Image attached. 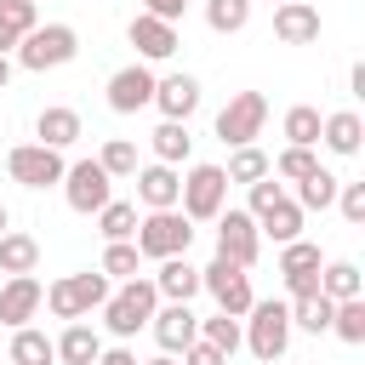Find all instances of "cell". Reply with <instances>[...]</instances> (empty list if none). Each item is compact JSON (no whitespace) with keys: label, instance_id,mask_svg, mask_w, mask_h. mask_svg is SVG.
I'll return each mask as SVG.
<instances>
[{"label":"cell","instance_id":"obj_1","mask_svg":"<svg viewBox=\"0 0 365 365\" xmlns=\"http://www.w3.org/2000/svg\"><path fill=\"white\" fill-rule=\"evenodd\" d=\"M160 308V291H154V279H143V274H131L120 291H108V302L97 308L103 314V325H108V336H120V342H131L143 325H148V314Z\"/></svg>","mask_w":365,"mask_h":365},{"label":"cell","instance_id":"obj_2","mask_svg":"<svg viewBox=\"0 0 365 365\" xmlns=\"http://www.w3.org/2000/svg\"><path fill=\"white\" fill-rule=\"evenodd\" d=\"M245 348L262 359V365H274V359H285V348H291V302H274V297H257L251 308H245Z\"/></svg>","mask_w":365,"mask_h":365},{"label":"cell","instance_id":"obj_3","mask_svg":"<svg viewBox=\"0 0 365 365\" xmlns=\"http://www.w3.org/2000/svg\"><path fill=\"white\" fill-rule=\"evenodd\" d=\"M11 57H17L29 74H46V68H63V63L80 57V34H74L68 23H34V29L17 40Z\"/></svg>","mask_w":365,"mask_h":365},{"label":"cell","instance_id":"obj_4","mask_svg":"<svg viewBox=\"0 0 365 365\" xmlns=\"http://www.w3.org/2000/svg\"><path fill=\"white\" fill-rule=\"evenodd\" d=\"M131 245L143 251V257H182L188 245H194V222L171 205V211H148V217H137V234H131Z\"/></svg>","mask_w":365,"mask_h":365},{"label":"cell","instance_id":"obj_5","mask_svg":"<svg viewBox=\"0 0 365 365\" xmlns=\"http://www.w3.org/2000/svg\"><path fill=\"white\" fill-rule=\"evenodd\" d=\"M222 205H228V177H222V165H188V171H182V188H177V211H182L188 222H211Z\"/></svg>","mask_w":365,"mask_h":365},{"label":"cell","instance_id":"obj_6","mask_svg":"<svg viewBox=\"0 0 365 365\" xmlns=\"http://www.w3.org/2000/svg\"><path fill=\"white\" fill-rule=\"evenodd\" d=\"M262 125H268V97H262V91H234V97L217 108V137H222L228 148L257 143Z\"/></svg>","mask_w":365,"mask_h":365},{"label":"cell","instance_id":"obj_7","mask_svg":"<svg viewBox=\"0 0 365 365\" xmlns=\"http://www.w3.org/2000/svg\"><path fill=\"white\" fill-rule=\"evenodd\" d=\"M200 291H211V297H217V308H222V314H234V319L257 302L251 274H245L240 262H228V257H211V262L200 268Z\"/></svg>","mask_w":365,"mask_h":365},{"label":"cell","instance_id":"obj_8","mask_svg":"<svg viewBox=\"0 0 365 365\" xmlns=\"http://www.w3.org/2000/svg\"><path fill=\"white\" fill-rule=\"evenodd\" d=\"M63 200H68V211L91 217V211H103V205L114 200V177H108L97 160H74V165L63 171Z\"/></svg>","mask_w":365,"mask_h":365},{"label":"cell","instance_id":"obj_9","mask_svg":"<svg viewBox=\"0 0 365 365\" xmlns=\"http://www.w3.org/2000/svg\"><path fill=\"white\" fill-rule=\"evenodd\" d=\"M211 222H217V257H228V262L251 268V262H257V251H262L257 217H251V211H240V205H222Z\"/></svg>","mask_w":365,"mask_h":365},{"label":"cell","instance_id":"obj_10","mask_svg":"<svg viewBox=\"0 0 365 365\" xmlns=\"http://www.w3.org/2000/svg\"><path fill=\"white\" fill-rule=\"evenodd\" d=\"M6 171H11V182H23V188H51V182H63V148H46V143H17L11 154H6Z\"/></svg>","mask_w":365,"mask_h":365},{"label":"cell","instance_id":"obj_11","mask_svg":"<svg viewBox=\"0 0 365 365\" xmlns=\"http://www.w3.org/2000/svg\"><path fill=\"white\" fill-rule=\"evenodd\" d=\"M125 40L137 46V63H165V57H177V46H182L177 23H165V17H148V11H137V17H131Z\"/></svg>","mask_w":365,"mask_h":365},{"label":"cell","instance_id":"obj_12","mask_svg":"<svg viewBox=\"0 0 365 365\" xmlns=\"http://www.w3.org/2000/svg\"><path fill=\"white\" fill-rule=\"evenodd\" d=\"M154 68L148 63H125V68H114L108 74V108L114 114H137V108H148L154 103Z\"/></svg>","mask_w":365,"mask_h":365},{"label":"cell","instance_id":"obj_13","mask_svg":"<svg viewBox=\"0 0 365 365\" xmlns=\"http://www.w3.org/2000/svg\"><path fill=\"white\" fill-rule=\"evenodd\" d=\"M148 331H154L160 354H182V348L200 336V314H194L188 302H165V308L148 314Z\"/></svg>","mask_w":365,"mask_h":365},{"label":"cell","instance_id":"obj_14","mask_svg":"<svg viewBox=\"0 0 365 365\" xmlns=\"http://www.w3.org/2000/svg\"><path fill=\"white\" fill-rule=\"evenodd\" d=\"M40 302H46V285L34 279V274H6V285H0V325H29L34 314H40Z\"/></svg>","mask_w":365,"mask_h":365},{"label":"cell","instance_id":"obj_15","mask_svg":"<svg viewBox=\"0 0 365 365\" xmlns=\"http://www.w3.org/2000/svg\"><path fill=\"white\" fill-rule=\"evenodd\" d=\"M274 40H285V46H314V40H319V6H314V0H285V6H274Z\"/></svg>","mask_w":365,"mask_h":365},{"label":"cell","instance_id":"obj_16","mask_svg":"<svg viewBox=\"0 0 365 365\" xmlns=\"http://www.w3.org/2000/svg\"><path fill=\"white\" fill-rule=\"evenodd\" d=\"M131 182H137V200H143L148 211H171V205H177V188H182V171L154 160V165H137Z\"/></svg>","mask_w":365,"mask_h":365},{"label":"cell","instance_id":"obj_17","mask_svg":"<svg viewBox=\"0 0 365 365\" xmlns=\"http://www.w3.org/2000/svg\"><path fill=\"white\" fill-rule=\"evenodd\" d=\"M154 108H160L165 120H188V114L200 108V80H194V74H160V80H154Z\"/></svg>","mask_w":365,"mask_h":365},{"label":"cell","instance_id":"obj_18","mask_svg":"<svg viewBox=\"0 0 365 365\" xmlns=\"http://www.w3.org/2000/svg\"><path fill=\"white\" fill-rule=\"evenodd\" d=\"M154 291H160L165 302H194V297H200V268L188 262V251H182V257H160Z\"/></svg>","mask_w":365,"mask_h":365},{"label":"cell","instance_id":"obj_19","mask_svg":"<svg viewBox=\"0 0 365 365\" xmlns=\"http://www.w3.org/2000/svg\"><path fill=\"white\" fill-rule=\"evenodd\" d=\"M34 137H40L46 148H74V143L86 137V125H80V114H74V108L51 103V108H40V120H34Z\"/></svg>","mask_w":365,"mask_h":365},{"label":"cell","instance_id":"obj_20","mask_svg":"<svg viewBox=\"0 0 365 365\" xmlns=\"http://www.w3.org/2000/svg\"><path fill=\"white\" fill-rule=\"evenodd\" d=\"M257 234H268L274 245H291V240H302V205H297L291 194H279L268 211H257Z\"/></svg>","mask_w":365,"mask_h":365},{"label":"cell","instance_id":"obj_21","mask_svg":"<svg viewBox=\"0 0 365 365\" xmlns=\"http://www.w3.org/2000/svg\"><path fill=\"white\" fill-rule=\"evenodd\" d=\"M51 342H57V365H97V354H103V336L86 319H68L63 336H51Z\"/></svg>","mask_w":365,"mask_h":365},{"label":"cell","instance_id":"obj_22","mask_svg":"<svg viewBox=\"0 0 365 365\" xmlns=\"http://www.w3.org/2000/svg\"><path fill=\"white\" fill-rule=\"evenodd\" d=\"M319 143H325L331 154H359V143H365V120H359L354 108H336V114L319 120Z\"/></svg>","mask_w":365,"mask_h":365},{"label":"cell","instance_id":"obj_23","mask_svg":"<svg viewBox=\"0 0 365 365\" xmlns=\"http://www.w3.org/2000/svg\"><path fill=\"white\" fill-rule=\"evenodd\" d=\"M319 297H331V302H348V297H365V274H359V262H319Z\"/></svg>","mask_w":365,"mask_h":365},{"label":"cell","instance_id":"obj_24","mask_svg":"<svg viewBox=\"0 0 365 365\" xmlns=\"http://www.w3.org/2000/svg\"><path fill=\"white\" fill-rule=\"evenodd\" d=\"M148 143H154V160H160V165H182V160L194 154V137H188V120H160Z\"/></svg>","mask_w":365,"mask_h":365},{"label":"cell","instance_id":"obj_25","mask_svg":"<svg viewBox=\"0 0 365 365\" xmlns=\"http://www.w3.org/2000/svg\"><path fill=\"white\" fill-rule=\"evenodd\" d=\"M34 268H40V240L6 228L0 234V274H34Z\"/></svg>","mask_w":365,"mask_h":365},{"label":"cell","instance_id":"obj_26","mask_svg":"<svg viewBox=\"0 0 365 365\" xmlns=\"http://www.w3.org/2000/svg\"><path fill=\"white\" fill-rule=\"evenodd\" d=\"M34 23H40L34 0H0V57H11V51H17V40H23Z\"/></svg>","mask_w":365,"mask_h":365},{"label":"cell","instance_id":"obj_27","mask_svg":"<svg viewBox=\"0 0 365 365\" xmlns=\"http://www.w3.org/2000/svg\"><path fill=\"white\" fill-rule=\"evenodd\" d=\"M11 365H57V342L34 325H17L11 331Z\"/></svg>","mask_w":365,"mask_h":365},{"label":"cell","instance_id":"obj_28","mask_svg":"<svg viewBox=\"0 0 365 365\" xmlns=\"http://www.w3.org/2000/svg\"><path fill=\"white\" fill-rule=\"evenodd\" d=\"M268 171H274V160H268L257 143H240V148L228 154V165H222V177H228V182H245V188H251L257 177H268Z\"/></svg>","mask_w":365,"mask_h":365},{"label":"cell","instance_id":"obj_29","mask_svg":"<svg viewBox=\"0 0 365 365\" xmlns=\"http://www.w3.org/2000/svg\"><path fill=\"white\" fill-rule=\"evenodd\" d=\"M319 120H325V114H319L314 103H291V108H285V143H291V148H314V143H319Z\"/></svg>","mask_w":365,"mask_h":365},{"label":"cell","instance_id":"obj_30","mask_svg":"<svg viewBox=\"0 0 365 365\" xmlns=\"http://www.w3.org/2000/svg\"><path fill=\"white\" fill-rule=\"evenodd\" d=\"M336 188H342V177H331V171L319 165V171H308V177L297 182V205H302V211H325V205H336Z\"/></svg>","mask_w":365,"mask_h":365},{"label":"cell","instance_id":"obj_31","mask_svg":"<svg viewBox=\"0 0 365 365\" xmlns=\"http://www.w3.org/2000/svg\"><path fill=\"white\" fill-rule=\"evenodd\" d=\"M331 308H336V302L319 297V291H314V297H291V331H314V336L331 331Z\"/></svg>","mask_w":365,"mask_h":365},{"label":"cell","instance_id":"obj_32","mask_svg":"<svg viewBox=\"0 0 365 365\" xmlns=\"http://www.w3.org/2000/svg\"><path fill=\"white\" fill-rule=\"evenodd\" d=\"M91 217H97L103 240H131V234H137V205H131V200H108V205L91 211Z\"/></svg>","mask_w":365,"mask_h":365},{"label":"cell","instance_id":"obj_33","mask_svg":"<svg viewBox=\"0 0 365 365\" xmlns=\"http://www.w3.org/2000/svg\"><path fill=\"white\" fill-rule=\"evenodd\" d=\"M68 285H74V302H80V314H91V308H103V302H108V291H114V279H108L103 268H86V274H68Z\"/></svg>","mask_w":365,"mask_h":365},{"label":"cell","instance_id":"obj_34","mask_svg":"<svg viewBox=\"0 0 365 365\" xmlns=\"http://www.w3.org/2000/svg\"><path fill=\"white\" fill-rule=\"evenodd\" d=\"M205 23L211 34H240L251 23V0H205Z\"/></svg>","mask_w":365,"mask_h":365},{"label":"cell","instance_id":"obj_35","mask_svg":"<svg viewBox=\"0 0 365 365\" xmlns=\"http://www.w3.org/2000/svg\"><path fill=\"white\" fill-rule=\"evenodd\" d=\"M319 245L314 240H291V245H279V274L285 279H297V274H319Z\"/></svg>","mask_w":365,"mask_h":365},{"label":"cell","instance_id":"obj_36","mask_svg":"<svg viewBox=\"0 0 365 365\" xmlns=\"http://www.w3.org/2000/svg\"><path fill=\"white\" fill-rule=\"evenodd\" d=\"M331 331L342 336V342H365V297H348V302H336L331 308Z\"/></svg>","mask_w":365,"mask_h":365},{"label":"cell","instance_id":"obj_37","mask_svg":"<svg viewBox=\"0 0 365 365\" xmlns=\"http://www.w3.org/2000/svg\"><path fill=\"white\" fill-rule=\"evenodd\" d=\"M108 279H131L137 268H143V251L131 245V240H108V251H103V262H97Z\"/></svg>","mask_w":365,"mask_h":365},{"label":"cell","instance_id":"obj_38","mask_svg":"<svg viewBox=\"0 0 365 365\" xmlns=\"http://www.w3.org/2000/svg\"><path fill=\"white\" fill-rule=\"evenodd\" d=\"M97 165H103L108 177H131V171H137V143H131V137H108L103 154H97Z\"/></svg>","mask_w":365,"mask_h":365},{"label":"cell","instance_id":"obj_39","mask_svg":"<svg viewBox=\"0 0 365 365\" xmlns=\"http://www.w3.org/2000/svg\"><path fill=\"white\" fill-rule=\"evenodd\" d=\"M200 336H205V342H217L222 354H234V348L245 342V331H240V319H234V314H222V308H217L211 319H200Z\"/></svg>","mask_w":365,"mask_h":365},{"label":"cell","instance_id":"obj_40","mask_svg":"<svg viewBox=\"0 0 365 365\" xmlns=\"http://www.w3.org/2000/svg\"><path fill=\"white\" fill-rule=\"evenodd\" d=\"M308 171H319V160H314V148H279V160H274V177H291V182H302Z\"/></svg>","mask_w":365,"mask_h":365},{"label":"cell","instance_id":"obj_41","mask_svg":"<svg viewBox=\"0 0 365 365\" xmlns=\"http://www.w3.org/2000/svg\"><path fill=\"white\" fill-rule=\"evenodd\" d=\"M46 308H51L57 319H86V314H80V302H74V285H68V274L46 285Z\"/></svg>","mask_w":365,"mask_h":365},{"label":"cell","instance_id":"obj_42","mask_svg":"<svg viewBox=\"0 0 365 365\" xmlns=\"http://www.w3.org/2000/svg\"><path fill=\"white\" fill-rule=\"evenodd\" d=\"M336 211H342L348 222H365V182H342V188H336Z\"/></svg>","mask_w":365,"mask_h":365},{"label":"cell","instance_id":"obj_43","mask_svg":"<svg viewBox=\"0 0 365 365\" xmlns=\"http://www.w3.org/2000/svg\"><path fill=\"white\" fill-rule=\"evenodd\" d=\"M182 365H228V354H222L217 342H205V336H194V342L182 348Z\"/></svg>","mask_w":365,"mask_h":365},{"label":"cell","instance_id":"obj_44","mask_svg":"<svg viewBox=\"0 0 365 365\" xmlns=\"http://www.w3.org/2000/svg\"><path fill=\"white\" fill-rule=\"evenodd\" d=\"M279 194H285V188H279V182H274V171H268V177H257V182H251V205H245V211L257 217V211H268Z\"/></svg>","mask_w":365,"mask_h":365},{"label":"cell","instance_id":"obj_45","mask_svg":"<svg viewBox=\"0 0 365 365\" xmlns=\"http://www.w3.org/2000/svg\"><path fill=\"white\" fill-rule=\"evenodd\" d=\"M143 11H148V17H165V23H177V17L188 11V0H143Z\"/></svg>","mask_w":365,"mask_h":365},{"label":"cell","instance_id":"obj_46","mask_svg":"<svg viewBox=\"0 0 365 365\" xmlns=\"http://www.w3.org/2000/svg\"><path fill=\"white\" fill-rule=\"evenodd\" d=\"M97 365H137V354H131V348H103Z\"/></svg>","mask_w":365,"mask_h":365},{"label":"cell","instance_id":"obj_47","mask_svg":"<svg viewBox=\"0 0 365 365\" xmlns=\"http://www.w3.org/2000/svg\"><path fill=\"white\" fill-rule=\"evenodd\" d=\"M137 365H182L177 354H154V359H137Z\"/></svg>","mask_w":365,"mask_h":365},{"label":"cell","instance_id":"obj_48","mask_svg":"<svg viewBox=\"0 0 365 365\" xmlns=\"http://www.w3.org/2000/svg\"><path fill=\"white\" fill-rule=\"evenodd\" d=\"M11 86V57H0V91Z\"/></svg>","mask_w":365,"mask_h":365},{"label":"cell","instance_id":"obj_49","mask_svg":"<svg viewBox=\"0 0 365 365\" xmlns=\"http://www.w3.org/2000/svg\"><path fill=\"white\" fill-rule=\"evenodd\" d=\"M6 228H11V211H6V205H0V234H6Z\"/></svg>","mask_w":365,"mask_h":365},{"label":"cell","instance_id":"obj_50","mask_svg":"<svg viewBox=\"0 0 365 365\" xmlns=\"http://www.w3.org/2000/svg\"><path fill=\"white\" fill-rule=\"evenodd\" d=\"M251 6H257V0H251ZM274 6H285V0H274Z\"/></svg>","mask_w":365,"mask_h":365}]
</instances>
